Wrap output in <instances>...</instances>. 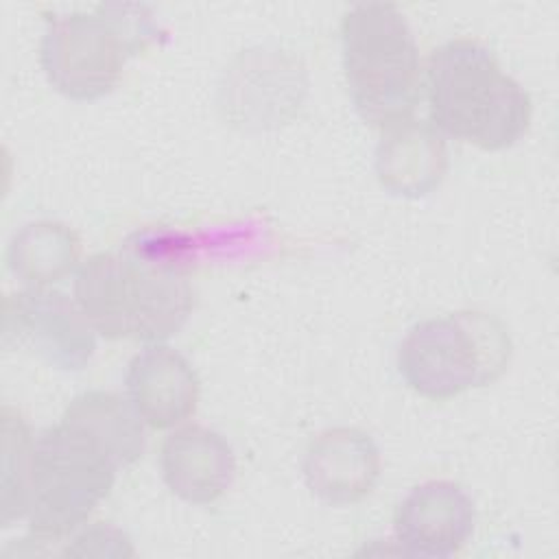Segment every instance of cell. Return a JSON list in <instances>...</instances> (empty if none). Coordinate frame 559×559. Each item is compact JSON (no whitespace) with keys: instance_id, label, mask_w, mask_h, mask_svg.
Listing matches in <instances>:
<instances>
[{"instance_id":"1","label":"cell","mask_w":559,"mask_h":559,"mask_svg":"<svg viewBox=\"0 0 559 559\" xmlns=\"http://www.w3.org/2000/svg\"><path fill=\"white\" fill-rule=\"evenodd\" d=\"M430 124L485 151L513 146L531 124L528 92L476 39L456 37L428 57L424 76Z\"/></svg>"},{"instance_id":"2","label":"cell","mask_w":559,"mask_h":559,"mask_svg":"<svg viewBox=\"0 0 559 559\" xmlns=\"http://www.w3.org/2000/svg\"><path fill=\"white\" fill-rule=\"evenodd\" d=\"M74 301L109 341L162 343L177 334L194 306L188 275L140 251H98L74 277Z\"/></svg>"},{"instance_id":"3","label":"cell","mask_w":559,"mask_h":559,"mask_svg":"<svg viewBox=\"0 0 559 559\" xmlns=\"http://www.w3.org/2000/svg\"><path fill=\"white\" fill-rule=\"evenodd\" d=\"M347 94L360 120L386 131L413 118L421 96L415 35L393 2H360L341 17Z\"/></svg>"},{"instance_id":"4","label":"cell","mask_w":559,"mask_h":559,"mask_svg":"<svg viewBox=\"0 0 559 559\" xmlns=\"http://www.w3.org/2000/svg\"><path fill=\"white\" fill-rule=\"evenodd\" d=\"M144 4H98L94 11L48 13L39 63L48 83L72 100L107 96L131 57L157 39Z\"/></svg>"},{"instance_id":"5","label":"cell","mask_w":559,"mask_h":559,"mask_svg":"<svg viewBox=\"0 0 559 559\" xmlns=\"http://www.w3.org/2000/svg\"><path fill=\"white\" fill-rule=\"evenodd\" d=\"M511 354V334L498 317L459 310L415 323L397 347V369L415 393L450 400L496 382Z\"/></svg>"},{"instance_id":"6","label":"cell","mask_w":559,"mask_h":559,"mask_svg":"<svg viewBox=\"0 0 559 559\" xmlns=\"http://www.w3.org/2000/svg\"><path fill=\"white\" fill-rule=\"evenodd\" d=\"M116 461L81 428L59 419L33 443L28 526L39 544L59 542L81 524L111 491Z\"/></svg>"},{"instance_id":"7","label":"cell","mask_w":559,"mask_h":559,"mask_svg":"<svg viewBox=\"0 0 559 559\" xmlns=\"http://www.w3.org/2000/svg\"><path fill=\"white\" fill-rule=\"evenodd\" d=\"M2 336L61 371H81L96 349L94 328L79 304L50 286H26L4 297Z\"/></svg>"},{"instance_id":"8","label":"cell","mask_w":559,"mask_h":559,"mask_svg":"<svg viewBox=\"0 0 559 559\" xmlns=\"http://www.w3.org/2000/svg\"><path fill=\"white\" fill-rule=\"evenodd\" d=\"M474 502L452 480L415 485L397 504L393 533L400 552L443 559L456 555L474 531Z\"/></svg>"},{"instance_id":"9","label":"cell","mask_w":559,"mask_h":559,"mask_svg":"<svg viewBox=\"0 0 559 559\" xmlns=\"http://www.w3.org/2000/svg\"><path fill=\"white\" fill-rule=\"evenodd\" d=\"M301 469L312 496L332 507H349L373 491L382 459L365 430L334 426L308 441Z\"/></svg>"},{"instance_id":"10","label":"cell","mask_w":559,"mask_h":559,"mask_svg":"<svg viewBox=\"0 0 559 559\" xmlns=\"http://www.w3.org/2000/svg\"><path fill=\"white\" fill-rule=\"evenodd\" d=\"M129 402L153 430H166L194 415L201 382L177 349L153 343L138 352L127 369Z\"/></svg>"},{"instance_id":"11","label":"cell","mask_w":559,"mask_h":559,"mask_svg":"<svg viewBox=\"0 0 559 559\" xmlns=\"http://www.w3.org/2000/svg\"><path fill=\"white\" fill-rule=\"evenodd\" d=\"M159 469L166 487L190 504H212L236 478L229 441L201 424L175 428L162 443Z\"/></svg>"},{"instance_id":"12","label":"cell","mask_w":559,"mask_h":559,"mask_svg":"<svg viewBox=\"0 0 559 559\" xmlns=\"http://www.w3.org/2000/svg\"><path fill=\"white\" fill-rule=\"evenodd\" d=\"M373 166L378 183L389 194L421 199L443 181L448 146L430 122L411 118L382 133Z\"/></svg>"},{"instance_id":"13","label":"cell","mask_w":559,"mask_h":559,"mask_svg":"<svg viewBox=\"0 0 559 559\" xmlns=\"http://www.w3.org/2000/svg\"><path fill=\"white\" fill-rule=\"evenodd\" d=\"M61 419L87 432L118 467H127L144 454V421L133 404L114 391L90 389L79 393L68 402Z\"/></svg>"},{"instance_id":"14","label":"cell","mask_w":559,"mask_h":559,"mask_svg":"<svg viewBox=\"0 0 559 559\" xmlns=\"http://www.w3.org/2000/svg\"><path fill=\"white\" fill-rule=\"evenodd\" d=\"M81 258L79 234L61 221H31L9 240L7 266L26 286L63 280Z\"/></svg>"},{"instance_id":"15","label":"cell","mask_w":559,"mask_h":559,"mask_svg":"<svg viewBox=\"0 0 559 559\" xmlns=\"http://www.w3.org/2000/svg\"><path fill=\"white\" fill-rule=\"evenodd\" d=\"M33 435L20 411L2 406V498L0 522L11 526L28 513L31 463H33Z\"/></svg>"},{"instance_id":"16","label":"cell","mask_w":559,"mask_h":559,"mask_svg":"<svg viewBox=\"0 0 559 559\" xmlns=\"http://www.w3.org/2000/svg\"><path fill=\"white\" fill-rule=\"evenodd\" d=\"M63 555H74V557H85V555H94V557H127V555H135L131 539L116 526L111 524H103L96 522L90 528H85L72 546H68L63 550Z\"/></svg>"}]
</instances>
